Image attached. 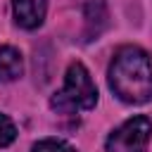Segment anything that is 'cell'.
I'll list each match as a JSON object with an SVG mask.
<instances>
[{
    "instance_id": "6da1fadb",
    "label": "cell",
    "mask_w": 152,
    "mask_h": 152,
    "mask_svg": "<svg viewBox=\"0 0 152 152\" xmlns=\"http://www.w3.org/2000/svg\"><path fill=\"white\" fill-rule=\"evenodd\" d=\"M107 81L112 93L126 104H145L152 100V59L142 48L124 45L116 50Z\"/></svg>"
},
{
    "instance_id": "7a4b0ae2",
    "label": "cell",
    "mask_w": 152,
    "mask_h": 152,
    "mask_svg": "<svg viewBox=\"0 0 152 152\" xmlns=\"http://www.w3.org/2000/svg\"><path fill=\"white\" fill-rule=\"evenodd\" d=\"M97 104V88L81 62L69 64L64 86L50 97V107L59 114H74L81 109H93Z\"/></svg>"
},
{
    "instance_id": "3957f363",
    "label": "cell",
    "mask_w": 152,
    "mask_h": 152,
    "mask_svg": "<svg viewBox=\"0 0 152 152\" xmlns=\"http://www.w3.org/2000/svg\"><path fill=\"white\" fill-rule=\"evenodd\" d=\"M150 135H152V121L147 116H133L109 133L104 150L107 152H145Z\"/></svg>"
},
{
    "instance_id": "277c9868",
    "label": "cell",
    "mask_w": 152,
    "mask_h": 152,
    "mask_svg": "<svg viewBox=\"0 0 152 152\" xmlns=\"http://www.w3.org/2000/svg\"><path fill=\"white\" fill-rule=\"evenodd\" d=\"M14 21L21 28H38L48 12V0H12Z\"/></svg>"
},
{
    "instance_id": "5b68a950",
    "label": "cell",
    "mask_w": 152,
    "mask_h": 152,
    "mask_svg": "<svg viewBox=\"0 0 152 152\" xmlns=\"http://www.w3.org/2000/svg\"><path fill=\"white\" fill-rule=\"evenodd\" d=\"M24 71V59L21 52L12 45H2L0 48V83H12L21 76Z\"/></svg>"
},
{
    "instance_id": "8992f818",
    "label": "cell",
    "mask_w": 152,
    "mask_h": 152,
    "mask_svg": "<svg viewBox=\"0 0 152 152\" xmlns=\"http://www.w3.org/2000/svg\"><path fill=\"white\" fill-rule=\"evenodd\" d=\"M83 12H86V26H88L86 40H93L107 26V7H104L102 0H90V2H86Z\"/></svg>"
},
{
    "instance_id": "52a82bcc",
    "label": "cell",
    "mask_w": 152,
    "mask_h": 152,
    "mask_svg": "<svg viewBox=\"0 0 152 152\" xmlns=\"http://www.w3.org/2000/svg\"><path fill=\"white\" fill-rule=\"evenodd\" d=\"M31 152H76L66 140H59V138H45V140H38Z\"/></svg>"
},
{
    "instance_id": "ba28073f",
    "label": "cell",
    "mask_w": 152,
    "mask_h": 152,
    "mask_svg": "<svg viewBox=\"0 0 152 152\" xmlns=\"http://www.w3.org/2000/svg\"><path fill=\"white\" fill-rule=\"evenodd\" d=\"M14 138H17V128H14V124H12L5 114H0V147H7Z\"/></svg>"
}]
</instances>
